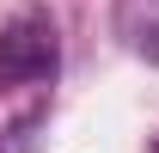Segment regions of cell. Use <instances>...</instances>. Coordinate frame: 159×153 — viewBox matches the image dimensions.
Returning a JSON list of instances; mask_svg holds the SVG:
<instances>
[{
	"instance_id": "1",
	"label": "cell",
	"mask_w": 159,
	"mask_h": 153,
	"mask_svg": "<svg viewBox=\"0 0 159 153\" xmlns=\"http://www.w3.org/2000/svg\"><path fill=\"white\" fill-rule=\"evenodd\" d=\"M55 25L49 12H19V19L0 31V86H31V80H49L55 74Z\"/></svg>"
},
{
	"instance_id": "2",
	"label": "cell",
	"mask_w": 159,
	"mask_h": 153,
	"mask_svg": "<svg viewBox=\"0 0 159 153\" xmlns=\"http://www.w3.org/2000/svg\"><path fill=\"white\" fill-rule=\"evenodd\" d=\"M147 153H159V135H153V141H147Z\"/></svg>"
}]
</instances>
